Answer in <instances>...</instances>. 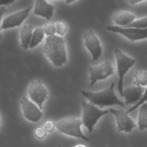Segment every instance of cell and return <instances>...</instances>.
<instances>
[{
    "mask_svg": "<svg viewBox=\"0 0 147 147\" xmlns=\"http://www.w3.org/2000/svg\"><path fill=\"white\" fill-rule=\"evenodd\" d=\"M42 52L53 65L60 67L67 62L65 40L57 34L47 36L42 46Z\"/></svg>",
    "mask_w": 147,
    "mask_h": 147,
    "instance_id": "obj_1",
    "label": "cell"
},
{
    "mask_svg": "<svg viewBox=\"0 0 147 147\" xmlns=\"http://www.w3.org/2000/svg\"><path fill=\"white\" fill-rule=\"evenodd\" d=\"M114 83H112L109 87L102 91L91 92L82 90L81 92L91 103L96 106H98L100 108L114 105H118L121 107H124V103L118 99L114 92Z\"/></svg>",
    "mask_w": 147,
    "mask_h": 147,
    "instance_id": "obj_2",
    "label": "cell"
},
{
    "mask_svg": "<svg viewBox=\"0 0 147 147\" xmlns=\"http://www.w3.org/2000/svg\"><path fill=\"white\" fill-rule=\"evenodd\" d=\"M82 108L83 113L81 119L83 125L87 127L90 133L92 132L94 126L99 119L110 112L109 110H102L85 100L82 102Z\"/></svg>",
    "mask_w": 147,
    "mask_h": 147,
    "instance_id": "obj_3",
    "label": "cell"
},
{
    "mask_svg": "<svg viewBox=\"0 0 147 147\" xmlns=\"http://www.w3.org/2000/svg\"><path fill=\"white\" fill-rule=\"evenodd\" d=\"M82 119L74 117L63 118L56 123V128L65 135L88 141V138L82 131Z\"/></svg>",
    "mask_w": 147,
    "mask_h": 147,
    "instance_id": "obj_4",
    "label": "cell"
},
{
    "mask_svg": "<svg viewBox=\"0 0 147 147\" xmlns=\"http://www.w3.org/2000/svg\"><path fill=\"white\" fill-rule=\"evenodd\" d=\"M114 52L116 59L117 73L118 76L117 88L121 96H122L124 76L127 71L135 64L136 60L126 55L118 48H115Z\"/></svg>",
    "mask_w": 147,
    "mask_h": 147,
    "instance_id": "obj_5",
    "label": "cell"
},
{
    "mask_svg": "<svg viewBox=\"0 0 147 147\" xmlns=\"http://www.w3.org/2000/svg\"><path fill=\"white\" fill-rule=\"evenodd\" d=\"M28 93L30 100L36 104L40 109L48 98V91L41 79L32 80L28 88Z\"/></svg>",
    "mask_w": 147,
    "mask_h": 147,
    "instance_id": "obj_6",
    "label": "cell"
},
{
    "mask_svg": "<svg viewBox=\"0 0 147 147\" xmlns=\"http://www.w3.org/2000/svg\"><path fill=\"white\" fill-rule=\"evenodd\" d=\"M90 85L93 86L98 81L106 79L114 74V68L111 63L105 61L98 65L88 68Z\"/></svg>",
    "mask_w": 147,
    "mask_h": 147,
    "instance_id": "obj_7",
    "label": "cell"
},
{
    "mask_svg": "<svg viewBox=\"0 0 147 147\" xmlns=\"http://www.w3.org/2000/svg\"><path fill=\"white\" fill-rule=\"evenodd\" d=\"M107 30L115 33H118L128 40L135 41L147 38V28L141 29L133 27H121L117 25H109Z\"/></svg>",
    "mask_w": 147,
    "mask_h": 147,
    "instance_id": "obj_8",
    "label": "cell"
},
{
    "mask_svg": "<svg viewBox=\"0 0 147 147\" xmlns=\"http://www.w3.org/2000/svg\"><path fill=\"white\" fill-rule=\"evenodd\" d=\"M84 44L90 53L93 60H98L102 54L101 42L92 30H86L83 34Z\"/></svg>",
    "mask_w": 147,
    "mask_h": 147,
    "instance_id": "obj_9",
    "label": "cell"
},
{
    "mask_svg": "<svg viewBox=\"0 0 147 147\" xmlns=\"http://www.w3.org/2000/svg\"><path fill=\"white\" fill-rule=\"evenodd\" d=\"M20 104L23 116L28 121L37 122L41 119L43 116L41 109L31 100L23 96L20 100Z\"/></svg>",
    "mask_w": 147,
    "mask_h": 147,
    "instance_id": "obj_10",
    "label": "cell"
},
{
    "mask_svg": "<svg viewBox=\"0 0 147 147\" xmlns=\"http://www.w3.org/2000/svg\"><path fill=\"white\" fill-rule=\"evenodd\" d=\"M32 6L13 13L2 20L1 22V29H7L20 27L24 21L28 17Z\"/></svg>",
    "mask_w": 147,
    "mask_h": 147,
    "instance_id": "obj_11",
    "label": "cell"
},
{
    "mask_svg": "<svg viewBox=\"0 0 147 147\" xmlns=\"http://www.w3.org/2000/svg\"><path fill=\"white\" fill-rule=\"evenodd\" d=\"M109 111L113 114L116 120L117 129L119 131L129 133L136 127L133 120L128 115L126 111L123 110L109 109Z\"/></svg>",
    "mask_w": 147,
    "mask_h": 147,
    "instance_id": "obj_12",
    "label": "cell"
},
{
    "mask_svg": "<svg viewBox=\"0 0 147 147\" xmlns=\"http://www.w3.org/2000/svg\"><path fill=\"white\" fill-rule=\"evenodd\" d=\"M145 88L136 84L129 86L123 90V95L126 105L136 104L142 98Z\"/></svg>",
    "mask_w": 147,
    "mask_h": 147,
    "instance_id": "obj_13",
    "label": "cell"
},
{
    "mask_svg": "<svg viewBox=\"0 0 147 147\" xmlns=\"http://www.w3.org/2000/svg\"><path fill=\"white\" fill-rule=\"evenodd\" d=\"M55 6L45 0H35L33 14L45 18L48 21L54 14Z\"/></svg>",
    "mask_w": 147,
    "mask_h": 147,
    "instance_id": "obj_14",
    "label": "cell"
},
{
    "mask_svg": "<svg viewBox=\"0 0 147 147\" xmlns=\"http://www.w3.org/2000/svg\"><path fill=\"white\" fill-rule=\"evenodd\" d=\"M112 20L117 26L127 27L136 20V16L129 11L118 10L113 14Z\"/></svg>",
    "mask_w": 147,
    "mask_h": 147,
    "instance_id": "obj_15",
    "label": "cell"
},
{
    "mask_svg": "<svg viewBox=\"0 0 147 147\" xmlns=\"http://www.w3.org/2000/svg\"><path fill=\"white\" fill-rule=\"evenodd\" d=\"M34 26L32 25H24L20 32V39L21 47L24 50H27L29 48Z\"/></svg>",
    "mask_w": 147,
    "mask_h": 147,
    "instance_id": "obj_16",
    "label": "cell"
},
{
    "mask_svg": "<svg viewBox=\"0 0 147 147\" xmlns=\"http://www.w3.org/2000/svg\"><path fill=\"white\" fill-rule=\"evenodd\" d=\"M45 36L43 27L38 26L34 29L30 44L29 45L30 49H33L38 46L43 40Z\"/></svg>",
    "mask_w": 147,
    "mask_h": 147,
    "instance_id": "obj_17",
    "label": "cell"
},
{
    "mask_svg": "<svg viewBox=\"0 0 147 147\" xmlns=\"http://www.w3.org/2000/svg\"><path fill=\"white\" fill-rule=\"evenodd\" d=\"M138 125L140 130L147 129V102H145L140 106Z\"/></svg>",
    "mask_w": 147,
    "mask_h": 147,
    "instance_id": "obj_18",
    "label": "cell"
},
{
    "mask_svg": "<svg viewBox=\"0 0 147 147\" xmlns=\"http://www.w3.org/2000/svg\"><path fill=\"white\" fill-rule=\"evenodd\" d=\"M134 84L145 87L147 86V71H137L134 74Z\"/></svg>",
    "mask_w": 147,
    "mask_h": 147,
    "instance_id": "obj_19",
    "label": "cell"
},
{
    "mask_svg": "<svg viewBox=\"0 0 147 147\" xmlns=\"http://www.w3.org/2000/svg\"><path fill=\"white\" fill-rule=\"evenodd\" d=\"M44 31L45 34L47 36H51L53 35H55L56 33V23L51 21L47 22L44 26H43Z\"/></svg>",
    "mask_w": 147,
    "mask_h": 147,
    "instance_id": "obj_20",
    "label": "cell"
},
{
    "mask_svg": "<svg viewBox=\"0 0 147 147\" xmlns=\"http://www.w3.org/2000/svg\"><path fill=\"white\" fill-rule=\"evenodd\" d=\"M56 33L63 37L67 32L68 25L63 21H59L56 22Z\"/></svg>",
    "mask_w": 147,
    "mask_h": 147,
    "instance_id": "obj_21",
    "label": "cell"
},
{
    "mask_svg": "<svg viewBox=\"0 0 147 147\" xmlns=\"http://www.w3.org/2000/svg\"><path fill=\"white\" fill-rule=\"evenodd\" d=\"M127 27H133L141 29L147 28V16L138 20H136Z\"/></svg>",
    "mask_w": 147,
    "mask_h": 147,
    "instance_id": "obj_22",
    "label": "cell"
},
{
    "mask_svg": "<svg viewBox=\"0 0 147 147\" xmlns=\"http://www.w3.org/2000/svg\"><path fill=\"white\" fill-rule=\"evenodd\" d=\"M147 102V86H146V88H145V90H144V94L142 95L141 99L136 104H135L133 106H132L128 110H127L126 113L127 114L130 113V112L133 111V110H134L135 109H136L137 108L140 107L141 105H142L143 103H144L145 102Z\"/></svg>",
    "mask_w": 147,
    "mask_h": 147,
    "instance_id": "obj_23",
    "label": "cell"
},
{
    "mask_svg": "<svg viewBox=\"0 0 147 147\" xmlns=\"http://www.w3.org/2000/svg\"><path fill=\"white\" fill-rule=\"evenodd\" d=\"M47 131L43 126H38L34 130V136L38 140L44 139L47 135Z\"/></svg>",
    "mask_w": 147,
    "mask_h": 147,
    "instance_id": "obj_24",
    "label": "cell"
},
{
    "mask_svg": "<svg viewBox=\"0 0 147 147\" xmlns=\"http://www.w3.org/2000/svg\"><path fill=\"white\" fill-rule=\"evenodd\" d=\"M43 127L48 133H52L56 128V123L51 119H48L44 124Z\"/></svg>",
    "mask_w": 147,
    "mask_h": 147,
    "instance_id": "obj_25",
    "label": "cell"
},
{
    "mask_svg": "<svg viewBox=\"0 0 147 147\" xmlns=\"http://www.w3.org/2000/svg\"><path fill=\"white\" fill-rule=\"evenodd\" d=\"M7 11V8L6 6H0V41L2 40V29H1V22H2V17L3 16V15L5 14V13H6V11Z\"/></svg>",
    "mask_w": 147,
    "mask_h": 147,
    "instance_id": "obj_26",
    "label": "cell"
},
{
    "mask_svg": "<svg viewBox=\"0 0 147 147\" xmlns=\"http://www.w3.org/2000/svg\"><path fill=\"white\" fill-rule=\"evenodd\" d=\"M16 0H0V6H6L14 2Z\"/></svg>",
    "mask_w": 147,
    "mask_h": 147,
    "instance_id": "obj_27",
    "label": "cell"
},
{
    "mask_svg": "<svg viewBox=\"0 0 147 147\" xmlns=\"http://www.w3.org/2000/svg\"><path fill=\"white\" fill-rule=\"evenodd\" d=\"M129 3L131 4V5H136L138 3H140L145 0H126Z\"/></svg>",
    "mask_w": 147,
    "mask_h": 147,
    "instance_id": "obj_28",
    "label": "cell"
},
{
    "mask_svg": "<svg viewBox=\"0 0 147 147\" xmlns=\"http://www.w3.org/2000/svg\"><path fill=\"white\" fill-rule=\"evenodd\" d=\"M76 0H65V3L67 4H69V3H71L75 1H76Z\"/></svg>",
    "mask_w": 147,
    "mask_h": 147,
    "instance_id": "obj_29",
    "label": "cell"
},
{
    "mask_svg": "<svg viewBox=\"0 0 147 147\" xmlns=\"http://www.w3.org/2000/svg\"><path fill=\"white\" fill-rule=\"evenodd\" d=\"M74 147H87V146L83 144H77V145H75Z\"/></svg>",
    "mask_w": 147,
    "mask_h": 147,
    "instance_id": "obj_30",
    "label": "cell"
},
{
    "mask_svg": "<svg viewBox=\"0 0 147 147\" xmlns=\"http://www.w3.org/2000/svg\"><path fill=\"white\" fill-rule=\"evenodd\" d=\"M58 147H62V146H61V145H59V146H58Z\"/></svg>",
    "mask_w": 147,
    "mask_h": 147,
    "instance_id": "obj_31",
    "label": "cell"
},
{
    "mask_svg": "<svg viewBox=\"0 0 147 147\" xmlns=\"http://www.w3.org/2000/svg\"><path fill=\"white\" fill-rule=\"evenodd\" d=\"M0 124H1V117H0Z\"/></svg>",
    "mask_w": 147,
    "mask_h": 147,
    "instance_id": "obj_32",
    "label": "cell"
}]
</instances>
